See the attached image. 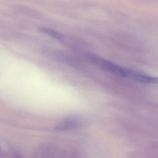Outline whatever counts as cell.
Masks as SVG:
<instances>
[{
  "mask_svg": "<svg viewBox=\"0 0 158 158\" xmlns=\"http://www.w3.org/2000/svg\"><path fill=\"white\" fill-rule=\"evenodd\" d=\"M92 60L98 66L105 71H108L118 76L130 78L132 70L121 67L114 63L98 57H92Z\"/></svg>",
  "mask_w": 158,
  "mask_h": 158,
  "instance_id": "cell-1",
  "label": "cell"
},
{
  "mask_svg": "<svg viewBox=\"0 0 158 158\" xmlns=\"http://www.w3.org/2000/svg\"><path fill=\"white\" fill-rule=\"evenodd\" d=\"M81 121L78 118H68L62 122L56 127L58 130H66L77 127L81 124Z\"/></svg>",
  "mask_w": 158,
  "mask_h": 158,
  "instance_id": "cell-2",
  "label": "cell"
},
{
  "mask_svg": "<svg viewBox=\"0 0 158 158\" xmlns=\"http://www.w3.org/2000/svg\"><path fill=\"white\" fill-rule=\"evenodd\" d=\"M41 32L43 33H47L48 35L55 38L58 40H62L63 39L64 36L60 34V33H58L56 31H53V30H51V29H48L46 28H42L40 29Z\"/></svg>",
  "mask_w": 158,
  "mask_h": 158,
  "instance_id": "cell-3",
  "label": "cell"
}]
</instances>
